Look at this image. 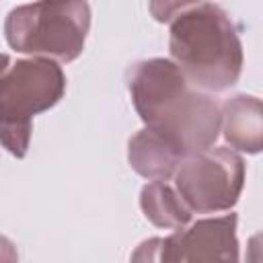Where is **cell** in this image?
<instances>
[{
	"label": "cell",
	"instance_id": "obj_7",
	"mask_svg": "<svg viewBox=\"0 0 263 263\" xmlns=\"http://www.w3.org/2000/svg\"><path fill=\"white\" fill-rule=\"evenodd\" d=\"M220 132L226 142L247 154H257L263 146L261 101L253 95H234L220 107Z\"/></svg>",
	"mask_w": 263,
	"mask_h": 263
},
{
	"label": "cell",
	"instance_id": "obj_9",
	"mask_svg": "<svg viewBox=\"0 0 263 263\" xmlns=\"http://www.w3.org/2000/svg\"><path fill=\"white\" fill-rule=\"evenodd\" d=\"M140 208L144 216L158 228H185L191 220V212L181 201L177 191L164 181H150L142 187Z\"/></svg>",
	"mask_w": 263,
	"mask_h": 263
},
{
	"label": "cell",
	"instance_id": "obj_12",
	"mask_svg": "<svg viewBox=\"0 0 263 263\" xmlns=\"http://www.w3.org/2000/svg\"><path fill=\"white\" fill-rule=\"evenodd\" d=\"M8 66H10V58L6 53H0V76L8 70Z\"/></svg>",
	"mask_w": 263,
	"mask_h": 263
},
{
	"label": "cell",
	"instance_id": "obj_3",
	"mask_svg": "<svg viewBox=\"0 0 263 263\" xmlns=\"http://www.w3.org/2000/svg\"><path fill=\"white\" fill-rule=\"evenodd\" d=\"M66 76L58 62L45 58L16 60L0 76V144L16 158L29 150L33 117L60 103Z\"/></svg>",
	"mask_w": 263,
	"mask_h": 263
},
{
	"label": "cell",
	"instance_id": "obj_8",
	"mask_svg": "<svg viewBox=\"0 0 263 263\" xmlns=\"http://www.w3.org/2000/svg\"><path fill=\"white\" fill-rule=\"evenodd\" d=\"M127 160L138 175L152 181H166L175 175V171L185 158L164 138L144 127L129 138Z\"/></svg>",
	"mask_w": 263,
	"mask_h": 263
},
{
	"label": "cell",
	"instance_id": "obj_2",
	"mask_svg": "<svg viewBox=\"0 0 263 263\" xmlns=\"http://www.w3.org/2000/svg\"><path fill=\"white\" fill-rule=\"evenodd\" d=\"M160 23H171L168 51L173 64L197 90L222 92L242 72V45L228 12L212 2H152Z\"/></svg>",
	"mask_w": 263,
	"mask_h": 263
},
{
	"label": "cell",
	"instance_id": "obj_6",
	"mask_svg": "<svg viewBox=\"0 0 263 263\" xmlns=\"http://www.w3.org/2000/svg\"><path fill=\"white\" fill-rule=\"evenodd\" d=\"M160 263H238L236 214L203 218L160 240Z\"/></svg>",
	"mask_w": 263,
	"mask_h": 263
},
{
	"label": "cell",
	"instance_id": "obj_11",
	"mask_svg": "<svg viewBox=\"0 0 263 263\" xmlns=\"http://www.w3.org/2000/svg\"><path fill=\"white\" fill-rule=\"evenodd\" d=\"M0 263H18V253L14 242L2 234H0Z\"/></svg>",
	"mask_w": 263,
	"mask_h": 263
},
{
	"label": "cell",
	"instance_id": "obj_1",
	"mask_svg": "<svg viewBox=\"0 0 263 263\" xmlns=\"http://www.w3.org/2000/svg\"><path fill=\"white\" fill-rule=\"evenodd\" d=\"M132 103L148 129L187 158L214 146L220 134V105L193 88L164 58L136 62L125 72Z\"/></svg>",
	"mask_w": 263,
	"mask_h": 263
},
{
	"label": "cell",
	"instance_id": "obj_10",
	"mask_svg": "<svg viewBox=\"0 0 263 263\" xmlns=\"http://www.w3.org/2000/svg\"><path fill=\"white\" fill-rule=\"evenodd\" d=\"M160 240L158 236H152L144 242H140V247L132 253L129 263H160L158 259V251H160Z\"/></svg>",
	"mask_w": 263,
	"mask_h": 263
},
{
	"label": "cell",
	"instance_id": "obj_5",
	"mask_svg": "<svg viewBox=\"0 0 263 263\" xmlns=\"http://www.w3.org/2000/svg\"><path fill=\"white\" fill-rule=\"evenodd\" d=\"M175 191L193 214L234 208L245 185V160L230 148L212 146L187 156L175 171Z\"/></svg>",
	"mask_w": 263,
	"mask_h": 263
},
{
	"label": "cell",
	"instance_id": "obj_4",
	"mask_svg": "<svg viewBox=\"0 0 263 263\" xmlns=\"http://www.w3.org/2000/svg\"><path fill=\"white\" fill-rule=\"evenodd\" d=\"M90 29V6L86 2H35L8 12L4 37L21 53L72 62L82 49Z\"/></svg>",
	"mask_w": 263,
	"mask_h": 263
}]
</instances>
